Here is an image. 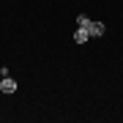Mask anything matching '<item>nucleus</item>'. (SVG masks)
Instances as JSON below:
<instances>
[{"mask_svg": "<svg viewBox=\"0 0 123 123\" xmlns=\"http://www.w3.org/2000/svg\"><path fill=\"white\" fill-rule=\"evenodd\" d=\"M0 93H17V79L3 77V82H0Z\"/></svg>", "mask_w": 123, "mask_h": 123, "instance_id": "nucleus-1", "label": "nucleus"}, {"mask_svg": "<svg viewBox=\"0 0 123 123\" xmlns=\"http://www.w3.org/2000/svg\"><path fill=\"white\" fill-rule=\"evenodd\" d=\"M104 30H107V27L101 25V22H90V27H88L90 38H98V36H104Z\"/></svg>", "mask_w": 123, "mask_h": 123, "instance_id": "nucleus-2", "label": "nucleus"}, {"mask_svg": "<svg viewBox=\"0 0 123 123\" xmlns=\"http://www.w3.org/2000/svg\"><path fill=\"white\" fill-rule=\"evenodd\" d=\"M90 38V33H88V27H77V33H74V41L77 44H85V41Z\"/></svg>", "mask_w": 123, "mask_h": 123, "instance_id": "nucleus-3", "label": "nucleus"}, {"mask_svg": "<svg viewBox=\"0 0 123 123\" xmlns=\"http://www.w3.org/2000/svg\"><path fill=\"white\" fill-rule=\"evenodd\" d=\"M90 22H93V19L85 17V14H79V17H77V27H90Z\"/></svg>", "mask_w": 123, "mask_h": 123, "instance_id": "nucleus-4", "label": "nucleus"}]
</instances>
